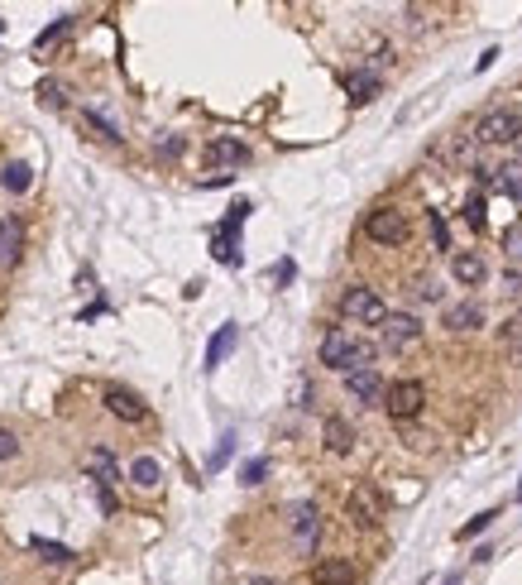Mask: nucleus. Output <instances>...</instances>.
I'll use <instances>...</instances> for the list:
<instances>
[{
    "label": "nucleus",
    "instance_id": "9b49d317",
    "mask_svg": "<svg viewBox=\"0 0 522 585\" xmlns=\"http://www.w3.org/2000/svg\"><path fill=\"white\" fill-rule=\"evenodd\" d=\"M384 341H388V350H408V346H417V341H422V322L412 317V312H388V322H384Z\"/></svg>",
    "mask_w": 522,
    "mask_h": 585
},
{
    "label": "nucleus",
    "instance_id": "f257e3e1",
    "mask_svg": "<svg viewBox=\"0 0 522 585\" xmlns=\"http://www.w3.org/2000/svg\"><path fill=\"white\" fill-rule=\"evenodd\" d=\"M322 365L326 370H340V374H354V370H374V346L350 336L346 326H331L322 336Z\"/></svg>",
    "mask_w": 522,
    "mask_h": 585
},
{
    "label": "nucleus",
    "instance_id": "39448f33",
    "mask_svg": "<svg viewBox=\"0 0 522 585\" xmlns=\"http://www.w3.org/2000/svg\"><path fill=\"white\" fill-rule=\"evenodd\" d=\"M422 403H426V389H422V379H398V384H388V394H384V408H388V417H398V423L417 417V413H422Z\"/></svg>",
    "mask_w": 522,
    "mask_h": 585
},
{
    "label": "nucleus",
    "instance_id": "72a5a7b5",
    "mask_svg": "<svg viewBox=\"0 0 522 585\" xmlns=\"http://www.w3.org/2000/svg\"><path fill=\"white\" fill-rule=\"evenodd\" d=\"M432 240H436V250H450V236H446V221L432 212Z\"/></svg>",
    "mask_w": 522,
    "mask_h": 585
},
{
    "label": "nucleus",
    "instance_id": "f3484780",
    "mask_svg": "<svg viewBox=\"0 0 522 585\" xmlns=\"http://www.w3.org/2000/svg\"><path fill=\"white\" fill-rule=\"evenodd\" d=\"M235 341H240V326H235V322H225L221 332L211 336V346H206V374L225 365V355H230V350H235Z\"/></svg>",
    "mask_w": 522,
    "mask_h": 585
},
{
    "label": "nucleus",
    "instance_id": "7c9ffc66",
    "mask_svg": "<svg viewBox=\"0 0 522 585\" xmlns=\"http://www.w3.org/2000/svg\"><path fill=\"white\" fill-rule=\"evenodd\" d=\"M264 475H269V461H264V456H259V461H249L245 471H240V480H245V485H259Z\"/></svg>",
    "mask_w": 522,
    "mask_h": 585
},
{
    "label": "nucleus",
    "instance_id": "9d476101",
    "mask_svg": "<svg viewBox=\"0 0 522 585\" xmlns=\"http://www.w3.org/2000/svg\"><path fill=\"white\" fill-rule=\"evenodd\" d=\"M288 523H292V542L302 547V552H312L316 547V533H322V513H316V504H292L288 509Z\"/></svg>",
    "mask_w": 522,
    "mask_h": 585
},
{
    "label": "nucleus",
    "instance_id": "c9c22d12",
    "mask_svg": "<svg viewBox=\"0 0 522 585\" xmlns=\"http://www.w3.org/2000/svg\"><path fill=\"white\" fill-rule=\"evenodd\" d=\"M417 298H426V302H436V298H441V288H436V284H432V278H426V284H417Z\"/></svg>",
    "mask_w": 522,
    "mask_h": 585
},
{
    "label": "nucleus",
    "instance_id": "7ed1b4c3",
    "mask_svg": "<svg viewBox=\"0 0 522 585\" xmlns=\"http://www.w3.org/2000/svg\"><path fill=\"white\" fill-rule=\"evenodd\" d=\"M522 135L518 115L508 106H494L479 115V125H474V144H513V139Z\"/></svg>",
    "mask_w": 522,
    "mask_h": 585
},
{
    "label": "nucleus",
    "instance_id": "1a4fd4ad",
    "mask_svg": "<svg viewBox=\"0 0 522 585\" xmlns=\"http://www.w3.org/2000/svg\"><path fill=\"white\" fill-rule=\"evenodd\" d=\"M245 216H249V202H235V207H230V216H225V226L216 230V240H211V254H216L221 264H240V250H235V236H240Z\"/></svg>",
    "mask_w": 522,
    "mask_h": 585
},
{
    "label": "nucleus",
    "instance_id": "58836bf2",
    "mask_svg": "<svg viewBox=\"0 0 522 585\" xmlns=\"http://www.w3.org/2000/svg\"><path fill=\"white\" fill-rule=\"evenodd\" d=\"M513 154H518V163H522V135L513 139Z\"/></svg>",
    "mask_w": 522,
    "mask_h": 585
},
{
    "label": "nucleus",
    "instance_id": "4be33fe9",
    "mask_svg": "<svg viewBox=\"0 0 522 585\" xmlns=\"http://www.w3.org/2000/svg\"><path fill=\"white\" fill-rule=\"evenodd\" d=\"M129 480H135L139 489H153V485H159V480H163V465L153 461V456H139V461L129 465Z\"/></svg>",
    "mask_w": 522,
    "mask_h": 585
},
{
    "label": "nucleus",
    "instance_id": "ddd939ff",
    "mask_svg": "<svg viewBox=\"0 0 522 585\" xmlns=\"http://www.w3.org/2000/svg\"><path fill=\"white\" fill-rule=\"evenodd\" d=\"M82 471H87L91 480H97L101 489H111V485H121V461H115L105 447H91L87 456H82Z\"/></svg>",
    "mask_w": 522,
    "mask_h": 585
},
{
    "label": "nucleus",
    "instance_id": "4468645a",
    "mask_svg": "<svg viewBox=\"0 0 522 585\" xmlns=\"http://www.w3.org/2000/svg\"><path fill=\"white\" fill-rule=\"evenodd\" d=\"M354 576L360 571H354L350 557H322L312 566V585H354Z\"/></svg>",
    "mask_w": 522,
    "mask_h": 585
},
{
    "label": "nucleus",
    "instance_id": "473e14b6",
    "mask_svg": "<svg viewBox=\"0 0 522 585\" xmlns=\"http://www.w3.org/2000/svg\"><path fill=\"white\" fill-rule=\"evenodd\" d=\"M503 250L513 254V260H522V226H508V236H503Z\"/></svg>",
    "mask_w": 522,
    "mask_h": 585
},
{
    "label": "nucleus",
    "instance_id": "6e6552de",
    "mask_svg": "<svg viewBox=\"0 0 522 585\" xmlns=\"http://www.w3.org/2000/svg\"><path fill=\"white\" fill-rule=\"evenodd\" d=\"M206 163L230 178L235 168H245V163H249V144H245V139H235V135H216L206 144Z\"/></svg>",
    "mask_w": 522,
    "mask_h": 585
},
{
    "label": "nucleus",
    "instance_id": "423d86ee",
    "mask_svg": "<svg viewBox=\"0 0 522 585\" xmlns=\"http://www.w3.org/2000/svg\"><path fill=\"white\" fill-rule=\"evenodd\" d=\"M388 513V504H384V495H378L374 485H354L350 489V499H346V519L354 523V528H374L378 519Z\"/></svg>",
    "mask_w": 522,
    "mask_h": 585
},
{
    "label": "nucleus",
    "instance_id": "c756f323",
    "mask_svg": "<svg viewBox=\"0 0 522 585\" xmlns=\"http://www.w3.org/2000/svg\"><path fill=\"white\" fill-rule=\"evenodd\" d=\"M19 456V437L10 427H0V461H15Z\"/></svg>",
    "mask_w": 522,
    "mask_h": 585
},
{
    "label": "nucleus",
    "instance_id": "ea45409f",
    "mask_svg": "<svg viewBox=\"0 0 522 585\" xmlns=\"http://www.w3.org/2000/svg\"><path fill=\"white\" fill-rule=\"evenodd\" d=\"M518 495H522V489H518Z\"/></svg>",
    "mask_w": 522,
    "mask_h": 585
},
{
    "label": "nucleus",
    "instance_id": "aec40b11",
    "mask_svg": "<svg viewBox=\"0 0 522 585\" xmlns=\"http://www.w3.org/2000/svg\"><path fill=\"white\" fill-rule=\"evenodd\" d=\"M346 91L354 106H370V101L378 97V73H350L346 77Z\"/></svg>",
    "mask_w": 522,
    "mask_h": 585
},
{
    "label": "nucleus",
    "instance_id": "cd10ccee",
    "mask_svg": "<svg viewBox=\"0 0 522 585\" xmlns=\"http://www.w3.org/2000/svg\"><path fill=\"white\" fill-rule=\"evenodd\" d=\"M230 451H235V432H225V437H221V447H216V451H211V461H206V471H221V465H225V461H230Z\"/></svg>",
    "mask_w": 522,
    "mask_h": 585
},
{
    "label": "nucleus",
    "instance_id": "f8f14e48",
    "mask_svg": "<svg viewBox=\"0 0 522 585\" xmlns=\"http://www.w3.org/2000/svg\"><path fill=\"white\" fill-rule=\"evenodd\" d=\"M19 254H25V221L0 216V269H15Z\"/></svg>",
    "mask_w": 522,
    "mask_h": 585
},
{
    "label": "nucleus",
    "instance_id": "6ab92c4d",
    "mask_svg": "<svg viewBox=\"0 0 522 585\" xmlns=\"http://www.w3.org/2000/svg\"><path fill=\"white\" fill-rule=\"evenodd\" d=\"M322 437H326V451H336V456H346L354 447V427L346 423V417H326V423H322Z\"/></svg>",
    "mask_w": 522,
    "mask_h": 585
},
{
    "label": "nucleus",
    "instance_id": "f03ea898",
    "mask_svg": "<svg viewBox=\"0 0 522 585\" xmlns=\"http://www.w3.org/2000/svg\"><path fill=\"white\" fill-rule=\"evenodd\" d=\"M340 312H346L350 322H360V326H384L388 322L384 298H378L374 288H364V284H354V288L340 292Z\"/></svg>",
    "mask_w": 522,
    "mask_h": 585
},
{
    "label": "nucleus",
    "instance_id": "393cba45",
    "mask_svg": "<svg viewBox=\"0 0 522 585\" xmlns=\"http://www.w3.org/2000/svg\"><path fill=\"white\" fill-rule=\"evenodd\" d=\"M494 187H498L503 197H513V202H522V163H508V168H498Z\"/></svg>",
    "mask_w": 522,
    "mask_h": 585
},
{
    "label": "nucleus",
    "instance_id": "4c0bfd02",
    "mask_svg": "<svg viewBox=\"0 0 522 585\" xmlns=\"http://www.w3.org/2000/svg\"><path fill=\"white\" fill-rule=\"evenodd\" d=\"M245 585H283V581H269V576H254V581H245Z\"/></svg>",
    "mask_w": 522,
    "mask_h": 585
},
{
    "label": "nucleus",
    "instance_id": "a878e982",
    "mask_svg": "<svg viewBox=\"0 0 522 585\" xmlns=\"http://www.w3.org/2000/svg\"><path fill=\"white\" fill-rule=\"evenodd\" d=\"M82 125H91V130H97V139H105V144H121V139H125L121 125H111L101 111H82Z\"/></svg>",
    "mask_w": 522,
    "mask_h": 585
},
{
    "label": "nucleus",
    "instance_id": "a211bd4d",
    "mask_svg": "<svg viewBox=\"0 0 522 585\" xmlns=\"http://www.w3.org/2000/svg\"><path fill=\"white\" fill-rule=\"evenodd\" d=\"M474 326H484L479 302H456V308H446V332H474Z\"/></svg>",
    "mask_w": 522,
    "mask_h": 585
},
{
    "label": "nucleus",
    "instance_id": "20e7f679",
    "mask_svg": "<svg viewBox=\"0 0 522 585\" xmlns=\"http://www.w3.org/2000/svg\"><path fill=\"white\" fill-rule=\"evenodd\" d=\"M364 236H370L374 245H402L412 236V226H408L402 212H393V207H378V212L364 216Z\"/></svg>",
    "mask_w": 522,
    "mask_h": 585
},
{
    "label": "nucleus",
    "instance_id": "c85d7f7f",
    "mask_svg": "<svg viewBox=\"0 0 522 585\" xmlns=\"http://www.w3.org/2000/svg\"><path fill=\"white\" fill-rule=\"evenodd\" d=\"M494 519H498V513H494V509H489V513H479V519H470V523H465V528H460L456 537H460V542H465V537H474V533H484V528H489V523H494Z\"/></svg>",
    "mask_w": 522,
    "mask_h": 585
},
{
    "label": "nucleus",
    "instance_id": "412c9836",
    "mask_svg": "<svg viewBox=\"0 0 522 585\" xmlns=\"http://www.w3.org/2000/svg\"><path fill=\"white\" fill-rule=\"evenodd\" d=\"M34 97H39V106H49V111H63L67 106V87L58 77H43L39 87H34Z\"/></svg>",
    "mask_w": 522,
    "mask_h": 585
},
{
    "label": "nucleus",
    "instance_id": "5701e85b",
    "mask_svg": "<svg viewBox=\"0 0 522 585\" xmlns=\"http://www.w3.org/2000/svg\"><path fill=\"white\" fill-rule=\"evenodd\" d=\"M29 547L39 552L49 566H63V561H73V547H63V542H53V537H29Z\"/></svg>",
    "mask_w": 522,
    "mask_h": 585
},
{
    "label": "nucleus",
    "instance_id": "e433bc0d",
    "mask_svg": "<svg viewBox=\"0 0 522 585\" xmlns=\"http://www.w3.org/2000/svg\"><path fill=\"white\" fill-rule=\"evenodd\" d=\"M503 284H508V292H522V269H508Z\"/></svg>",
    "mask_w": 522,
    "mask_h": 585
},
{
    "label": "nucleus",
    "instance_id": "bb28decb",
    "mask_svg": "<svg viewBox=\"0 0 522 585\" xmlns=\"http://www.w3.org/2000/svg\"><path fill=\"white\" fill-rule=\"evenodd\" d=\"M67 29H73V15H63V20H53V25H49V29H43V34H39V39H34V49H49V43H53V39H63V34H67Z\"/></svg>",
    "mask_w": 522,
    "mask_h": 585
},
{
    "label": "nucleus",
    "instance_id": "b1692460",
    "mask_svg": "<svg viewBox=\"0 0 522 585\" xmlns=\"http://www.w3.org/2000/svg\"><path fill=\"white\" fill-rule=\"evenodd\" d=\"M0 183H5L10 187V192H29V183H34V168H29V163H5V168H0Z\"/></svg>",
    "mask_w": 522,
    "mask_h": 585
},
{
    "label": "nucleus",
    "instance_id": "2f4dec72",
    "mask_svg": "<svg viewBox=\"0 0 522 585\" xmlns=\"http://www.w3.org/2000/svg\"><path fill=\"white\" fill-rule=\"evenodd\" d=\"M465 221L474 230H484V197H470V202H465Z\"/></svg>",
    "mask_w": 522,
    "mask_h": 585
},
{
    "label": "nucleus",
    "instance_id": "dca6fc26",
    "mask_svg": "<svg viewBox=\"0 0 522 585\" xmlns=\"http://www.w3.org/2000/svg\"><path fill=\"white\" fill-rule=\"evenodd\" d=\"M450 274H456V284H465V288H479L484 278H489V264L479 260V254H456V260H450Z\"/></svg>",
    "mask_w": 522,
    "mask_h": 585
},
{
    "label": "nucleus",
    "instance_id": "f704fd0d",
    "mask_svg": "<svg viewBox=\"0 0 522 585\" xmlns=\"http://www.w3.org/2000/svg\"><path fill=\"white\" fill-rule=\"evenodd\" d=\"M159 154H163V159H177V154H183V139H177V135H168V139L159 144Z\"/></svg>",
    "mask_w": 522,
    "mask_h": 585
},
{
    "label": "nucleus",
    "instance_id": "0eeeda50",
    "mask_svg": "<svg viewBox=\"0 0 522 585\" xmlns=\"http://www.w3.org/2000/svg\"><path fill=\"white\" fill-rule=\"evenodd\" d=\"M101 403H105V413L121 417V423H129V427H144V423H149V403L139 399L135 389H121V384H111V389L101 394Z\"/></svg>",
    "mask_w": 522,
    "mask_h": 585
},
{
    "label": "nucleus",
    "instance_id": "2eb2a0df",
    "mask_svg": "<svg viewBox=\"0 0 522 585\" xmlns=\"http://www.w3.org/2000/svg\"><path fill=\"white\" fill-rule=\"evenodd\" d=\"M346 394L370 408V403L384 399L388 389H384V379H378V370H354V374H346Z\"/></svg>",
    "mask_w": 522,
    "mask_h": 585
}]
</instances>
